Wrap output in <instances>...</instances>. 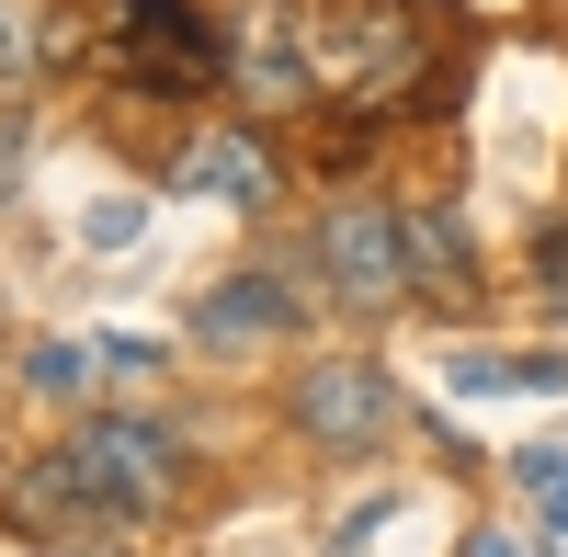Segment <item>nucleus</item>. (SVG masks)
I'll list each match as a JSON object with an SVG mask.
<instances>
[{
    "label": "nucleus",
    "mask_w": 568,
    "mask_h": 557,
    "mask_svg": "<svg viewBox=\"0 0 568 557\" xmlns=\"http://www.w3.org/2000/svg\"><path fill=\"white\" fill-rule=\"evenodd\" d=\"M182 478V444L160 422H80L45 467L23 478V524L34 535H58V524H125V513H149V500H171Z\"/></svg>",
    "instance_id": "1"
},
{
    "label": "nucleus",
    "mask_w": 568,
    "mask_h": 557,
    "mask_svg": "<svg viewBox=\"0 0 568 557\" xmlns=\"http://www.w3.org/2000/svg\"><path fill=\"white\" fill-rule=\"evenodd\" d=\"M307 58H318V91H329V103L387 114L398 91L420 80V12H409V0H342V12L307 34Z\"/></svg>",
    "instance_id": "2"
},
{
    "label": "nucleus",
    "mask_w": 568,
    "mask_h": 557,
    "mask_svg": "<svg viewBox=\"0 0 568 557\" xmlns=\"http://www.w3.org/2000/svg\"><path fill=\"white\" fill-rule=\"evenodd\" d=\"M114 45L149 91H216L227 80V45L205 34L194 0H114Z\"/></svg>",
    "instance_id": "3"
},
{
    "label": "nucleus",
    "mask_w": 568,
    "mask_h": 557,
    "mask_svg": "<svg viewBox=\"0 0 568 557\" xmlns=\"http://www.w3.org/2000/svg\"><path fill=\"white\" fill-rule=\"evenodd\" d=\"M318 273H329L353 307H387V296L409 285V240H398V216H387V205H329V216H318Z\"/></svg>",
    "instance_id": "4"
},
{
    "label": "nucleus",
    "mask_w": 568,
    "mask_h": 557,
    "mask_svg": "<svg viewBox=\"0 0 568 557\" xmlns=\"http://www.w3.org/2000/svg\"><path fill=\"white\" fill-rule=\"evenodd\" d=\"M296 422L318 444H375V433L398 422V398H387L375 364H307V376H296Z\"/></svg>",
    "instance_id": "5"
},
{
    "label": "nucleus",
    "mask_w": 568,
    "mask_h": 557,
    "mask_svg": "<svg viewBox=\"0 0 568 557\" xmlns=\"http://www.w3.org/2000/svg\"><path fill=\"white\" fill-rule=\"evenodd\" d=\"M227 69H240V103H307V91H318V58L296 45V23H284V12H240Z\"/></svg>",
    "instance_id": "6"
},
{
    "label": "nucleus",
    "mask_w": 568,
    "mask_h": 557,
    "mask_svg": "<svg viewBox=\"0 0 568 557\" xmlns=\"http://www.w3.org/2000/svg\"><path fill=\"white\" fill-rule=\"evenodd\" d=\"M182 194H216V205H273V194H284V160L262 149V136L216 125V136H194V149H182Z\"/></svg>",
    "instance_id": "7"
},
{
    "label": "nucleus",
    "mask_w": 568,
    "mask_h": 557,
    "mask_svg": "<svg viewBox=\"0 0 568 557\" xmlns=\"http://www.w3.org/2000/svg\"><path fill=\"white\" fill-rule=\"evenodd\" d=\"M194 331L205 342H284V331H296V296H284L273 273H227V285L194 307Z\"/></svg>",
    "instance_id": "8"
},
{
    "label": "nucleus",
    "mask_w": 568,
    "mask_h": 557,
    "mask_svg": "<svg viewBox=\"0 0 568 557\" xmlns=\"http://www.w3.org/2000/svg\"><path fill=\"white\" fill-rule=\"evenodd\" d=\"M398 240H409V273H420L433 296H478V251H466V227H455L444 205H409Z\"/></svg>",
    "instance_id": "9"
},
{
    "label": "nucleus",
    "mask_w": 568,
    "mask_h": 557,
    "mask_svg": "<svg viewBox=\"0 0 568 557\" xmlns=\"http://www.w3.org/2000/svg\"><path fill=\"white\" fill-rule=\"evenodd\" d=\"M91 364H103V342H34V353H23V387H34V398H80Z\"/></svg>",
    "instance_id": "10"
},
{
    "label": "nucleus",
    "mask_w": 568,
    "mask_h": 557,
    "mask_svg": "<svg viewBox=\"0 0 568 557\" xmlns=\"http://www.w3.org/2000/svg\"><path fill=\"white\" fill-rule=\"evenodd\" d=\"M511 467H524L535 513H546V524H568V455H557V444H535V455H511Z\"/></svg>",
    "instance_id": "11"
},
{
    "label": "nucleus",
    "mask_w": 568,
    "mask_h": 557,
    "mask_svg": "<svg viewBox=\"0 0 568 557\" xmlns=\"http://www.w3.org/2000/svg\"><path fill=\"white\" fill-rule=\"evenodd\" d=\"M45 45H69V34H34V23H12V0H0V80H12V69H34Z\"/></svg>",
    "instance_id": "12"
},
{
    "label": "nucleus",
    "mask_w": 568,
    "mask_h": 557,
    "mask_svg": "<svg viewBox=\"0 0 568 557\" xmlns=\"http://www.w3.org/2000/svg\"><path fill=\"white\" fill-rule=\"evenodd\" d=\"M466 557H557V546H524V535H478Z\"/></svg>",
    "instance_id": "13"
}]
</instances>
